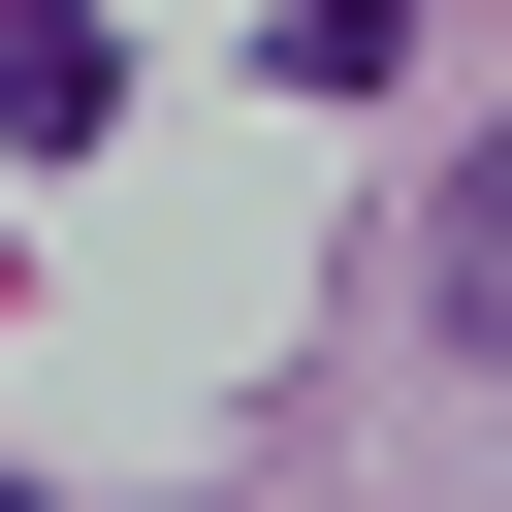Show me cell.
Returning a JSON list of instances; mask_svg holds the SVG:
<instances>
[{
  "mask_svg": "<svg viewBox=\"0 0 512 512\" xmlns=\"http://www.w3.org/2000/svg\"><path fill=\"white\" fill-rule=\"evenodd\" d=\"M448 320H480V352H512V128H480V160H448Z\"/></svg>",
  "mask_w": 512,
  "mask_h": 512,
  "instance_id": "cell-2",
  "label": "cell"
},
{
  "mask_svg": "<svg viewBox=\"0 0 512 512\" xmlns=\"http://www.w3.org/2000/svg\"><path fill=\"white\" fill-rule=\"evenodd\" d=\"M96 96H128L96 0H0V160H96Z\"/></svg>",
  "mask_w": 512,
  "mask_h": 512,
  "instance_id": "cell-1",
  "label": "cell"
},
{
  "mask_svg": "<svg viewBox=\"0 0 512 512\" xmlns=\"http://www.w3.org/2000/svg\"><path fill=\"white\" fill-rule=\"evenodd\" d=\"M288 64H320V96H384V64H416V0H288Z\"/></svg>",
  "mask_w": 512,
  "mask_h": 512,
  "instance_id": "cell-3",
  "label": "cell"
}]
</instances>
